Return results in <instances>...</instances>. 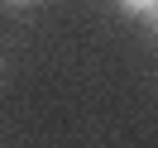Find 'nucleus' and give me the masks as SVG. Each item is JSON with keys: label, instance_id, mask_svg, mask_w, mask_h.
I'll list each match as a JSON object with an SVG mask.
<instances>
[{"label": "nucleus", "instance_id": "1", "mask_svg": "<svg viewBox=\"0 0 158 148\" xmlns=\"http://www.w3.org/2000/svg\"><path fill=\"white\" fill-rule=\"evenodd\" d=\"M120 5H125V10H129V14H144V10H153L158 0H120Z\"/></svg>", "mask_w": 158, "mask_h": 148}, {"label": "nucleus", "instance_id": "2", "mask_svg": "<svg viewBox=\"0 0 158 148\" xmlns=\"http://www.w3.org/2000/svg\"><path fill=\"white\" fill-rule=\"evenodd\" d=\"M10 5H29V0H10Z\"/></svg>", "mask_w": 158, "mask_h": 148}]
</instances>
